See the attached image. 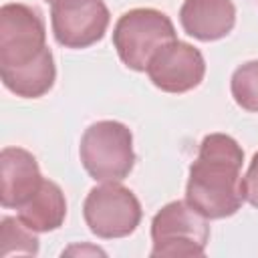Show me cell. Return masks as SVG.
<instances>
[{"label":"cell","mask_w":258,"mask_h":258,"mask_svg":"<svg viewBox=\"0 0 258 258\" xmlns=\"http://www.w3.org/2000/svg\"><path fill=\"white\" fill-rule=\"evenodd\" d=\"M244 151L226 133H210L202 139L196 161L189 165L185 202L208 220L234 216L244 204L240 177Z\"/></svg>","instance_id":"1"},{"label":"cell","mask_w":258,"mask_h":258,"mask_svg":"<svg viewBox=\"0 0 258 258\" xmlns=\"http://www.w3.org/2000/svg\"><path fill=\"white\" fill-rule=\"evenodd\" d=\"M79 155L95 181H121L135 165L133 135L119 121H97L85 129Z\"/></svg>","instance_id":"2"},{"label":"cell","mask_w":258,"mask_h":258,"mask_svg":"<svg viewBox=\"0 0 258 258\" xmlns=\"http://www.w3.org/2000/svg\"><path fill=\"white\" fill-rule=\"evenodd\" d=\"M208 240V218L187 202H169L151 220L153 258H196L204 254Z\"/></svg>","instance_id":"3"},{"label":"cell","mask_w":258,"mask_h":258,"mask_svg":"<svg viewBox=\"0 0 258 258\" xmlns=\"http://www.w3.org/2000/svg\"><path fill=\"white\" fill-rule=\"evenodd\" d=\"M177 40L171 18L155 8H133L119 16L113 28V46L125 67L147 71L153 54Z\"/></svg>","instance_id":"4"},{"label":"cell","mask_w":258,"mask_h":258,"mask_svg":"<svg viewBox=\"0 0 258 258\" xmlns=\"http://www.w3.org/2000/svg\"><path fill=\"white\" fill-rule=\"evenodd\" d=\"M83 216L89 230L105 240L133 234L141 222V204L137 196L119 181H107L93 187L83 204Z\"/></svg>","instance_id":"5"},{"label":"cell","mask_w":258,"mask_h":258,"mask_svg":"<svg viewBox=\"0 0 258 258\" xmlns=\"http://www.w3.org/2000/svg\"><path fill=\"white\" fill-rule=\"evenodd\" d=\"M46 28L32 6L10 2L0 8V71L18 69L42 54Z\"/></svg>","instance_id":"6"},{"label":"cell","mask_w":258,"mask_h":258,"mask_svg":"<svg viewBox=\"0 0 258 258\" xmlns=\"http://www.w3.org/2000/svg\"><path fill=\"white\" fill-rule=\"evenodd\" d=\"M111 14L103 0H58L50 4L52 34L67 48H87L99 42Z\"/></svg>","instance_id":"7"},{"label":"cell","mask_w":258,"mask_h":258,"mask_svg":"<svg viewBox=\"0 0 258 258\" xmlns=\"http://www.w3.org/2000/svg\"><path fill=\"white\" fill-rule=\"evenodd\" d=\"M206 75L202 52L181 40H173L159 48L147 64L149 81L165 93H187L196 89Z\"/></svg>","instance_id":"8"},{"label":"cell","mask_w":258,"mask_h":258,"mask_svg":"<svg viewBox=\"0 0 258 258\" xmlns=\"http://www.w3.org/2000/svg\"><path fill=\"white\" fill-rule=\"evenodd\" d=\"M0 204L2 208H20L42 185L44 177L36 157L22 147H4L0 153Z\"/></svg>","instance_id":"9"},{"label":"cell","mask_w":258,"mask_h":258,"mask_svg":"<svg viewBox=\"0 0 258 258\" xmlns=\"http://www.w3.org/2000/svg\"><path fill=\"white\" fill-rule=\"evenodd\" d=\"M179 22L185 34L202 42L220 40L236 24V6L232 0H183Z\"/></svg>","instance_id":"10"},{"label":"cell","mask_w":258,"mask_h":258,"mask_svg":"<svg viewBox=\"0 0 258 258\" xmlns=\"http://www.w3.org/2000/svg\"><path fill=\"white\" fill-rule=\"evenodd\" d=\"M18 218L34 232H52L58 230L67 218V200L62 189L44 179L38 191L18 208Z\"/></svg>","instance_id":"11"},{"label":"cell","mask_w":258,"mask_h":258,"mask_svg":"<svg viewBox=\"0 0 258 258\" xmlns=\"http://www.w3.org/2000/svg\"><path fill=\"white\" fill-rule=\"evenodd\" d=\"M2 83L8 91H12L16 97L22 99H38L46 95L56 79V67L50 48L46 46L38 58L32 62L18 67V69H8L0 71Z\"/></svg>","instance_id":"12"},{"label":"cell","mask_w":258,"mask_h":258,"mask_svg":"<svg viewBox=\"0 0 258 258\" xmlns=\"http://www.w3.org/2000/svg\"><path fill=\"white\" fill-rule=\"evenodd\" d=\"M0 256H10V254H28L36 256L38 254V238L36 232L30 230L26 224L20 222V218H2L0 222Z\"/></svg>","instance_id":"13"},{"label":"cell","mask_w":258,"mask_h":258,"mask_svg":"<svg viewBox=\"0 0 258 258\" xmlns=\"http://www.w3.org/2000/svg\"><path fill=\"white\" fill-rule=\"evenodd\" d=\"M230 91L244 111L258 113V60H248L234 71Z\"/></svg>","instance_id":"14"},{"label":"cell","mask_w":258,"mask_h":258,"mask_svg":"<svg viewBox=\"0 0 258 258\" xmlns=\"http://www.w3.org/2000/svg\"><path fill=\"white\" fill-rule=\"evenodd\" d=\"M242 185H244L246 202H250L254 208H258V151L254 153V157L248 165V171L242 179Z\"/></svg>","instance_id":"15"},{"label":"cell","mask_w":258,"mask_h":258,"mask_svg":"<svg viewBox=\"0 0 258 258\" xmlns=\"http://www.w3.org/2000/svg\"><path fill=\"white\" fill-rule=\"evenodd\" d=\"M46 2H48V4H54V2H58V0H46Z\"/></svg>","instance_id":"16"}]
</instances>
